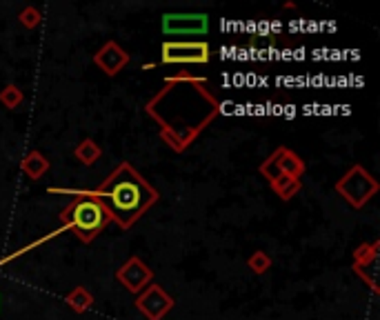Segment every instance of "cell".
Returning a JSON list of instances; mask_svg holds the SVG:
<instances>
[{"instance_id": "obj_1", "label": "cell", "mask_w": 380, "mask_h": 320, "mask_svg": "<svg viewBox=\"0 0 380 320\" xmlns=\"http://www.w3.org/2000/svg\"><path fill=\"white\" fill-rule=\"evenodd\" d=\"M218 112V98L205 78L196 76L167 78L165 87L147 103V114L161 125V138L174 152L189 150Z\"/></svg>"}, {"instance_id": "obj_2", "label": "cell", "mask_w": 380, "mask_h": 320, "mask_svg": "<svg viewBox=\"0 0 380 320\" xmlns=\"http://www.w3.org/2000/svg\"><path fill=\"white\" fill-rule=\"evenodd\" d=\"M92 196L105 205L120 229H131L158 203V191L129 163H120Z\"/></svg>"}, {"instance_id": "obj_3", "label": "cell", "mask_w": 380, "mask_h": 320, "mask_svg": "<svg viewBox=\"0 0 380 320\" xmlns=\"http://www.w3.org/2000/svg\"><path fill=\"white\" fill-rule=\"evenodd\" d=\"M60 223L78 240L92 242L98 233H103V229L112 223V216H109L105 205L98 198H94L92 194H78L60 212Z\"/></svg>"}, {"instance_id": "obj_4", "label": "cell", "mask_w": 380, "mask_h": 320, "mask_svg": "<svg viewBox=\"0 0 380 320\" xmlns=\"http://www.w3.org/2000/svg\"><path fill=\"white\" fill-rule=\"evenodd\" d=\"M336 191L351 207H365L378 194V180L360 165H353L345 176L336 182Z\"/></svg>"}, {"instance_id": "obj_5", "label": "cell", "mask_w": 380, "mask_h": 320, "mask_svg": "<svg viewBox=\"0 0 380 320\" xmlns=\"http://www.w3.org/2000/svg\"><path fill=\"white\" fill-rule=\"evenodd\" d=\"M161 52L165 65H205L212 58V49L205 41H167Z\"/></svg>"}, {"instance_id": "obj_6", "label": "cell", "mask_w": 380, "mask_h": 320, "mask_svg": "<svg viewBox=\"0 0 380 320\" xmlns=\"http://www.w3.org/2000/svg\"><path fill=\"white\" fill-rule=\"evenodd\" d=\"M174 305H176L174 298H171L161 285H156V282H149L136 298L138 312L147 320H163L171 310H174Z\"/></svg>"}, {"instance_id": "obj_7", "label": "cell", "mask_w": 380, "mask_h": 320, "mask_svg": "<svg viewBox=\"0 0 380 320\" xmlns=\"http://www.w3.org/2000/svg\"><path fill=\"white\" fill-rule=\"evenodd\" d=\"M210 29L207 14H165L163 31L167 36H203Z\"/></svg>"}, {"instance_id": "obj_8", "label": "cell", "mask_w": 380, "mask_h": 320, "mask_svg": "<svg viewBox=\"0 0 380 320\" xmlns=\"http://www.w3.org/2000/svg\"><path fill=\"white\" fill-rule=\"evenodd\" d=\"M116 278L127 291L140 293L149 282H154V272H152V267H147L138 256H131L129 261L116 272Z\"/></svg>"}, {"instance_id": "obj_9", "label": "cell", "mask_w": 380, "mask_h": 320, "mask_svg": "<svg viewBox=\"0 0 380 320\" xmlns=\"http://www.w3.org/2000/svg\"><path fill=\"white\" fill-rule=\"evenodd\" d=\"M94 63H96V67H101L107 76H116V73L129 63V54L118 43L109 41L96 52Z\"/></svg>"}, {"instance_id": "obj_10", "label": "cell", "mask_w": 380, "mask_h": 320, "mask_svg": "<svg viewBox=\"0 0 380 320\" xmlns=\"http://www.w3.org/2000/svg\"><path fill=\"white\" fill-rule=\"evenodd\" d=\"M278 167H280V174H285L289 178H300L305 174V163L302 158L287 150V147H278Z\"/></svg>"}, {"instance_id": "obj_11", "label": "cell", "mask_w": 380, "mask_h": 320, "mask_svg": "<svg viewBox=\"0 0 380 320\" xmlns=\"http://www.w3.org/2000/svg\"><path fill=\"white\" fill-rule=\"evenodd\" d=\"M49 160L41 154V152H29L27 156H24V160L20 163V169H22V174L27 176V178H31V180H38V178H43L47 171H49Z\"/></svg>"}, {"instance_id": "obj_12", "label": "cell", "mask_w": 380, "mask_h": 320, "mask_svg": "<svg viewBox=\"0 0 380 320\" xmlns=\"http://www.w3.org/2000/svg\"><path fill=\"white\" fill-rule=\"evenodd\" d=\"M65 303H67L76 314H85L87 310H92L94 298H92V293H89L87 287L78 285V287H73V289L67 293V296H65Z\"/></svg>"}, {"instance_id": "obj_13", "label": "cell", "mask_w": 380, "mask_h": 320, "mask_svg": "<svg viewBox=\"0 0 380 320\" xmlns=\"http://www.w3.org/2000/svg\"><path fill=\"white\" fill-rule=\"evenodd\" d=\"M272 184V189L276 191V196H280L283 201H291L293 196H298V191L302 189V182L300 178H289V176H278Z\"/></svg>"}, {"instance_id": "obj_14", "label": "cell", "mask_w": 380, "mask_h": 320, "mask_svg": "<svg viewBox=\"0 0 380 320\" xmlns=\"http://www.w3.org/2000/svg\"><path fill=\"white\" fill-rule=\"evenodd\" d=\"M73 156H76V160H80L82 165H94L98 158L103 156V150L98 147L92 138H85L76 150H73Z\"/></svg>"}, {"instance_id": "obj_15", "label": "cell", "mask_w": 380, "mask_h": 320, "mask_svg": "<svg viewBox=\"0 0 380 320\" xmlns=\"http://www.w3.org/2000/svg\"><path fill=\"white\" fill-rule=\"evenodd\" d=\"M378 247L380 242H372V245H360V247L353 252V265H367L372 261H378Z\"/></svg>"}, {"instance_id": "obj_16", "label": "cell", "mask_w": 380, "mask_h": 320, "mask_svg": "<svg viewBox=\"0 0 380 320\" xmlns=\"http://www.w3.org/2000/svg\"><path fill=\"white\" fill-rule=\"evenodd\" d=\"M0 103H3L7 109H16L22 103V92L16 87V85H7V87L0 89Z\"/></svg>"}, {"instance_id": "obj_17", "label": "cell", "mask_w": 380, "mask_h": 320, "mask_svg": "<svg viewBox=\"0 0 380 320\" xmlns=\"http://www.w3.org/2000/svg\"><path fill=\"white\" fill-rule=\"evenodd\" d=\"M247 265H249V269L254 274H265L269 267H272V256H269L267 252H256V254H251L249 256V261H247Z\"/></svg>"}, {"instance_id": "obj_18", "label": "cell", "mask_w": 380, "mask_h": 320, "mask_svg": "<svg viewBox=\"0 0 380 320\" xmlns=\"http://www.w3.org/2000/svg\"><path fill=\"white\" fill-rule=\"evenodd\" d=\"M376 265H378V261H372L367 265H353V272H356L374 291H378V287H376Z\"/></svg>"}, {"instance_id": "obj_19", "label": "cell", "mask_w": 380, "mask_h": 320, "mask_svg": "<svg viewBox=\"0 0 380 320\" xmlns=\"http://www.w3.org/2000/svg\"><path fill=\"white\" fill-rule=\"evenodd\" d=\"M261 174H263L269 182H274L278 176H283V174H280V167H278V150L261 165Z\"/></svg>"}, {"instance_id": "obj_20", "label": "cell", "mask_w": 380, "mask_h": 320, "mask_svg": "<svg viewBox=\"0 0 380 320\" xmlns=\"http://www.w3.org/2000/svg\"><path fill=\"white\" fill-rule=\"evenodd\" d=\"M41 11L36 9V7H24L20 14H18V20H20V24L24 29H34V27H38L41 24Z\"/></svg>"}]
</instances>
